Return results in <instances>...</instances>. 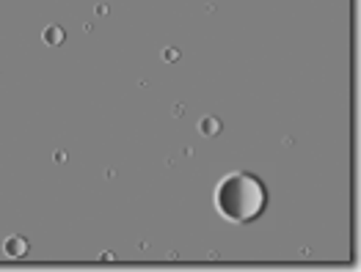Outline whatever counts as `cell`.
<instances>
[{
  "label": "cell",
  "mask_w": 361,
  "mask_h": 272,
  "mask_svg": "<svg viewBox=\"0 0 361 272\" xmlns=\"http://www.w3.org/2000/svg\"><path fill=\"white\" fill-rule=\"evenodd\" d=\"M268 204L265 184L254 174H229L215 187V207L232 223H251L257 220Z\"/></svg>",
  "instance_id": "obj_1"
},
{
  "label": "cell",
  "mask_w": 361,
  "mask_h": 272,
  "mask_svg": "<svg viewBox=\"0 0 361 272\" xmlns=\"http://www.w3.org/2000/svg\"><path fill=\"white\" fill-rule=\"evenodd\" d=\"M6 253H8V256H23V253H25V242L20 240V237L8 240L6 242Z\"/></svg>",
  "instance_id": "obj_2"
}]
</instances>
